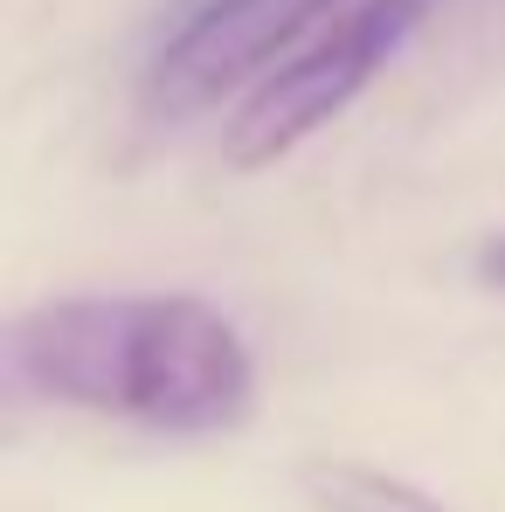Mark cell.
<instances>
[{"mask_svg":"<svg viewBox=\"0 0 505 512\" xmlns=\"http://www.w3.org/2000/svg\"><path fill=\"white\" fill-rule=\"evenodd\" d=\"M7 353L35 395L167 436H222L256 409L250 346L201 298H49Z\"/></svg>","mask_w":505,"mask_h":512,"instance_id":"1","label":"cell"},{"mask_svg":"<svg viewBox=\"0 0 505 512\" xmlns=\"http://www.w3.org/2000/svg\"><path fill=\"white\" fill-rule=\"evenodd\" d=\"M429 7L436 0H353L284 70H270L243 97V111L229 118L222 160L236 173H256V167H277L284 153H298L319 125H333L339 111L381 77V63L429 21Z\"/></svg>","mask_w":505,"mask_h":512,"instance_id":"2","label":"cell"},{"mask_svg":"<svg viewBox=\"0 0 505 512\" xmlns=\"http://www.w3.org/2000/svg\"><path fill=\"white\" fill-rule=\"evenodd\" d=\"M333 7L346 0H194L146 63V111L194 118L229 90L263 84L298 56L305 35H319V21H339Z\"/></svg>","mask_w":505,"mask_h":512,"instance_id":"3","label":"cell"},{"mask_svg":"<svg viewBox=\"0 0 505 512\" xmlns=\"http://www.w3.org/2000/svg\"><path fill=\"white\" fill-rule=\"evenodd\" d=\"M298 485L319 512H450L422 485L395 478V471H374V464H353V457H305Z\"/></svg>","mask_w":505,"mask_h":512,"instance_id":"4","label":"cell"},{"mask_svg":"<svg viewBox=\"0 0 505 512\" xmlns=\"http://www.w3.org/2000/svg\"><path fill=\"white\" fill-rule=\"evenodd\" d=\"M478 284H485V291H505V229L478 250Z\"/></svg>","mask_w":505,"mask_h":512,"instance_id":"5","label":"cell"}]
</instances>
